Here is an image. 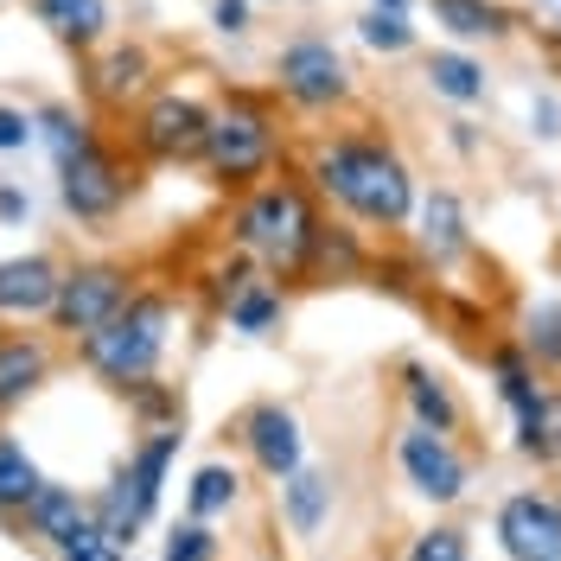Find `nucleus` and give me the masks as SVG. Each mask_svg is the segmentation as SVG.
Instances as JSON below:
<instances>
[{
	"label": "nucleus",
	"mask_w": 561,
	"mask_h": 561,
	"mask_svg": "<svg viewBox=\"0 0 561 561\" xmlns=\"http://www.w3.org/2000/svg\"><path fill=\"white\" fill-rule=\"evenodd\" d=\"M517 26L536 33L561 58V0H524V7H517Z\"/></svg>",
	"instance_id": "72a5a7b5"
},
{
	"label": "nucleus",
	"mask_w": 561,
	"mask_h": 561,
	"mask_svg": "<svg viewBox=\"0 0 561 561\" xmlns=\"http://www.w3.org/2000/svg\"><path fill=\"white\" fill-rule=\"evenodd\" d=\"M237 497H243V479H237V466H224V459H210L192 472V485H185V511L210 524V517H224V511H237Z\"/></svg>",
	"instance_id": "cd10ccee"
},
{
	"label": "nucleus",
	"mask_w": 561,
	"mask_h": 561,
	"mask_svg": "<svg viewBox=\"0 0 561 561\" xmlns=\"http://www.w3.org/2000/svg\"><path fill=\"white\" fill-rule=\"evenodd\" d=\"M409 561H466V529H454V524L421 529L415 549H409Z\"/></svg>",
	"instance_id": "473e14b6"
},
{
	"label": "nucleus",
	"mask_w": 561,
	"mask_h": 561,
	"mask_svg": "<svg viewBox=\"0 0 561 561\" xmlns=\"http://www.w3.org/2000/svg\"><path fill=\"white\" fill-rule=\"evenodd\" d=\"M409 230H415V262L421 268H454V262L472 255V224H466V205H459L454 185H427V192H415Z\"/></svg>",
	"instance_id": "9b49d317"
},
{
	"label": "nucleus",
	"mask_w": 561,
	"mask_h": 561,
	"mask_svg": "<svg viewBox=\"0 0 561 561\" xmlns=\"http://www.w3.org/2000/svg\"><path fill=\"white\" fill-rule=\"evenodd\" d=\"M58 561H128V549H115L108 536H83L77 549H65Z\"/></svg>",
	"instance_id": "4c0bfd02"
},
{
	"label": "nucleus",
	"mask_w": 561,
	"mask_h": 561,
	"mask_svg": "<svg viewBox=\"0 0 561 561\" xmlns=\"http://www.w3.org/2000/svg\"><path fill=\"white\" fill-rule=\"evenodd\" d=\"M427 13L466 51L472 45H504V38L517 33V7H504V0H427Z\"/></svg>",
	"instance_id": "412c9836"
},
{
	"label": "nucleus",
	"mask_w": 561,
	"mask_h": 561,
	"mask_svg": "<svg viewBox=\"0 0 561 561\" xmlns=\"http://www.w3.org/2000/svg\"><path fill=\"white\" fill-rule=\"evenodd\" d=\"M370 7H402V13H409V0H370Z\"/></svg>",
	"instance_id": "a19ab883"
},
{
	"label": "nucleus",
	"mask_w": 561,
	"mask_h": 561,
	"mask_svg": "<svg viewBox=\"0 0 561 561\" xmlns=\"http://www.w3.org/2000/svg\"><path fill=\"white\" fill-rule=\"evenodd\" d=\"M173 325H179V294L167 287H135L128 307L115 319H103L96 332L77 339V364L108 389H128L140 377H160L167 351H173Z\"/></svg>",
	"instance_id": "20e7f679"
},
{
	"label": "nucleus",
	"mask_w": 561,
	"mask_h": 561,
	"mask_svg": "<svg viewBox=\"0 0 561 561\" xmlns=\"http://www.w3.org/2000/svg\"><path fill=\"white\" fill-rule=\"evenodd\" d=\"M217 319H224L237 339H275L280 319H287V287L255 268V275H249L230 300H224V313H217Z\"/></svg>",
	"instance_id": "4be33fe9"
},
{
	"label": "nucleus",
	"mask_w": 561,
	"mask_h": 561,
	"mask_svg": "<svg viewBox=\"0 0 561 561\" xmlns=\"http://www.w3.org/2000/svg\"><path fill=\"white\" fill-rule=\"evenodd\" d=\"M447 140H454V147L466 153V160L479 153V128H472V122H447Z\"/></svg>",
	"instance_id": "ea45409f"
},
{
	"label": "nucleus",
	"mask_w": 561,
	"mask_h": 561,
	"mask_svg": "<svg viewBox=\"0 0 561 561\" xmlns=\"http://www.w3.org/2000/svg\"><path fill=\"white\" fill-rule=\"evenodd\" d=\"M364 268H370V243H364V230H357V224H339V217L325 210V230H319L313 275H307V287H332V280H364Z\"/></svg>",
	"instance_id": "b1692460"
},
{
	"label": "nucleus",
	"mask_w": 561,
	"mask_h": 561,
	"mask_svg": "<svg viewBox=\"0 0 561 561\" xmlns=\"http://www.w3.org/2000/svg\"><path fill=\"white\" fill-rule=\"evenodd\" d=\"M205 128H210V103L192 90H147L128 108V153L140 167H198L205 153Z\"/></svg>",
	"instance_id": "423d86ee"
},
{
	"label": "nucleus",
	"mask_w": 561,
	"mask_h": 561,
	"mask_svg": "<svg viewBox=\"0 0 561 561\" xmlns=\"http://www.w3.org/2000/svg\"><path fill=\"white\" fill-rule=\"evenodd\" d=\"M179 440H185V427H153L135 454H128V466L115 472L147 524H153V511H160V491H167V472H173V459H179Z\"/></svg>",
	"instance_id": "6ab92c4d"
},
{
	"label": "nucleus",
	"mask_w": 561,
	"mask_h": 561,
	"mask_svg": "<svg viewBox=\"0 0 561 561\" xmlns=\"http://www.w3.org/2000/svg\"><path fill=\"white\" fill-rule=\"evenodd\" d=\"M421 83H427L440 103H454V108H479L485 103V90H491L485 65H479L466 45H440V51H427V58H421Z\"/></svg>",
	"instance_id": "5701e85b"
},
{
	"label": "nucleus",
	"mask_w": 561,
	"mask_h": 561,
	"mask_svg": "<svg viewBox=\"0 0 561 561\" xmlns=\"http://www.w3.org/2000/svg\"><path fill=\"white\" fill-rule=\"evenodd\" d=\"M26 13L65 45L70 58H83L90 45H103L115 33V7L108 0H26Z\"/></svg>",
	"instance_id": "f3484780"
},
{
	"label": "nucleus",
	"mask_w": 561,
	"mask_h": 561,
	"mask_svg": "<svg viewBox=\"0 0 561 561\" xmlns=\"http://www.w3.org/2000/svg\"><path fill=\"white\" fill-rule=\"evenodd\" d=\"M198 167L217 192H249L255 179L287 167V128H280V96L275 90H224L210 103L205 153Z\"/></svg>",
	"instance_id": "7ed1b4c3"
},
{
	"label": "nucleus",
	"mask_w": 561,
	"mask_h": 561,
	"mask_svg": "<svg viewBox=\"0 0 561 561\" xmlns=\"http://www.w3.org/2000/svg\"><path fill=\"white\" fill-rule=\"evenodd\" d=\"M249 7H255V0H210V26H217L224 38H243L249 33Z\"/></svg>",
	"instance_id": "e433bc0d"
},
{
	"label": "nucleus",
	"mask_w": 561,
	"mask_h": 561,
	"mask_svg": "<svg viewBox=\"0 0 561 561\" xmlns=\"http://www.w3.org/2000/svg\"><path fill=\"white\" fill-rule=\"evenodd\" d=\"M153 77H160V58H153L147 38L108 33L103 45H90V51L77 58V90H83L90 115H128V108L153 90Z\"/></svg>",
	"instance_id": "1a4fd4ad"
},
{
	"label": "nucleus",
	"mask_w": 561,
	"mask_h": 561,
	"mask_svg": "<svg viewBox=\"0 0 561 561\" xmlns=\"http://www.w3.org/2000/svg\"><path fill=\"white\" fill-rule=\"evenodd\" d=\"M51 167H58V205H65V217L83 224V230L115 224L140 192V160L122 140H108L103 128L90 140H77L65 160H51Z\"/></svg>",
	"instance_id": "39448f33"
},
{
	"label": "nucleus",
	"mask_w": 561,
	"mask_h": 561,
	"mask_svg": "<svg viewBox=\"0 0 561 561\" xmlns=\"http://www.w3.org/2000/svg\"><path fill=\"white\" fill-rule=\"evenodd\" d=\"M26 217H33V192L13 185V179H0V230H20Z\"/></svg>",
	"instance_id": "c9c22d12"
},
{
	"label": "nucleus",
	"mask_w": 561,
	"mask_h": 561,
	"mask_svg": "<svg viewBox=\"0 0 561 561\" xmlns=\"http://www.w3.org/2000/svg\"><path fill=\"white\" fill-rule=\"evenodd\" d=\"M58 275L65 262L51 249H20V255H0V325H33L51 313L58 300Z\"/></svg>",
	"instance_id": "4468645a"
},
{
	"label": "nucleus",
	"mask_w": 561,
	"mask_h": 561,
	"mask_svg": "<svg viewBox=\"0 0 561 561\" xmlns=\"http://www.w3.org/2000/svg\"><path fill=\"white\" fill-rule=\"evenodd\" d=\"M140 287V275L128 262H115V255H90V262H70L65 275H58V300H51V339H65L77 345L83 332H96L103 319H115L128 307V294Z\"/></svg>",
	"instance_id": "6e6552de"
},
{
	"label": "nucleus",
	"mask_w": 561,
	"mask_h": 561,
	"mask_svg": "<svg viewBox=\"0 0 561 561\" xmlns=\"http://www.w3.org/2000/svg\"><path fill=\"white\" fill-rule=\"evenodd\" d=\"M38 485H45V472H38V459L26 454V440L0 427V517H20Z\"/></svg>",
	"instance_id": "a878e982"
},
{
	"label": "nucleus",
	"mask_w": 561,
	"mask_h": 561,
	"mask_svg": "<svg viewBox=\"0 0 561 561\" xmlns=\"http://www.w3.org/2000/svg\"><path fill=\"white\" fill-rule=\"evenodd\" d=\"M26 147H38L33 108H20V103H0V153H26Z\"/></svg>",
	"instance_id": "f704fd0d"
},
{
	"label": "nucleus",
	"mask_w": 561,
	"mask_h": 561,
	"mask_svg": "<svg viewBox=\"0 0 561 561\" xmlns=\"http://www.w3.org/2000/svg\"><path fill=\"white\" fill-rule=\"evenodd\" d=\"M396 466H402V479H409L427 504H459L466 485H472V466H466V454L454 447V434H434V427H421V421H409V427L396 434Z\"/></svg>",
	"instance_id": "9d476101"
},
{
	"label": "nucleus",
	"mask_w": 561,
	"mask_h": 561,
	"mask_svg": "<svg viewBox=\"0 0 561 561\" xmlns=\"http://www.w3.org/2000/svg\"><path fill=\"white\" fill-rule=\"evenodd\" d=\"M517 454L536 459V466H556L561 459V377L542 383V409H536V421L517 434Z\"/></svg>",
	"instance_id": "c756f323"
},
{
	"label": "nucleus",
	"mask_w": 561,
	"mask_h": 561,
	"mask_svg": "<svg viewBox=\"0 0 561 561\" xmlns=\"http://www.w3.org/2000/svg\"><path fill=\"white\" fill-rule=\"evenodd\" d=\"M497 549L511 561H561V497L556 491H511L497 504Z\"/></svg>",
	"instance_id": "f8f14e48"
},
{
	"label": "nucleus",
	"mask_w": 561,
	"mask_h": 561,
	"mask_svg": "<svg viewBox=\"0 0 561 561\" xmlns=\"http://www.w3.org/2000/svg\"><path fill=\"white\" fill-rule=\"evenodd\" d=\"M517 345L529 351V364H536L542 377H561V300H536V307H529Z\"/></svg>",
	"instance_id": "c85d7f7f"
},
{
	"label": "nucleus",
	"mask_w": 561,
	"mask_h": 561,
	"mask_svg": "<svg viewBox=\"0 0 561 561\" xmlns=\"http://www.w3.org/2000/svg\"><path fill=\"white\" fill-rule=\"evenodd\" d=\"M357 38H364L370 51H383V58L415 51V26H409V13H402V7H370V13L357 20Z\"/></svg>",
	"instance_id": "7c9ffc66"
},
{
	"label": "nucleus",
	"mask_w": 561,
	"mask_h": 561,
	"mask_svg": "<svg viewBox=\"0 0 561 561\" xmlns=\"http://www.w3.org/2000/svg\"><path fill=\"white\" fill-rule=\"evenodd\" d=\"M402 409H409V421H421V427H434V434H459L466 427V409H459V396H454V383L434 370V364H421V357H409L402 370Z\"/></svg>",
	"instance_id": "aec40b11"
},
{
	"label": "nucleus",
	"mask_w": 561,
	"mask_h": 561,
	"mask_svg": "<svg viewBox=\"0 0 561 561\" xmlns=\"http://www.w3.org/2000/svg\"><path fill=\"white\" fill-rule=\"evenodd\" d=\"M58 370L51 332H7L0 325V415H20Z\"/></svg>",
	"instance_id": "2eb2a0df"
},
{
	"label": "nucleus",
	"mask_w": 561,
	"mask_h": 561,
	"mask_svg": "<svg viewBox=\"0 0 561 561\" xmlns=\"http://www.w3.org/2000/svg\"><path fill=\"white\" fill-rule=\"evenodd\" d=\"M20 524L33 529L45 549H58V556H65V549H77L83 536H96V504H90L77 485H51V479H45V485L26 497Z\"/></svg>",
	"instance_id": "dca6fc26"
},
{
	"label": "nucleus",
	"mask_w": 561,
	"mask_h": 561,
	"mask_svg": "<svg viewBox=\"0 0 561 561\" xmlns=\"http://www.w3.org/2000/svg\"><path fill=\"white\" fill-rule=\"evenodd\" d=\"M122 402H128V415L140 421V434H153V427H185V396H179V383H167V377L128 383Z\"/></svg>",
	"instance_id": "bb28decb"
},
{
	"label": "nucleus",
	"mask_w": 561,
	"mask_h": 561,
	"mask_svg": "<svg viewBox=\"0 0 561 561\" xmlns=\"http://www.w3.org/2000/svg\"><path fill=\"white\" fill-rule=\"evenodd\" d=\"M160 561H217V536H210V524H179L173 536H167V549H160Z\"/></svg>",
	"instance_id": "2f4dec72"
},
{
	"label": "nucleus",
	"mask_w": 561,
	"mask_h": 561,
	"mask_svg": "<svg viewBox=\"0 0 561 561\" xmlns=\"http://www.w3.org/2000/svg\"><path fill=\"white\" fill-rule=\"evenodd\" d=\"M275 96L300 115H339L357 96V77H351L345 51L332 38L300 33L275 51Z\"/></svg>",
	"instance_id": "0eeeda50"
},
{
	"label": "nucleus",
	"mask_w": 561,
	"mask_h": 561,
	"mask_svg": "<svg viewBox=\"0 0 561 561\" xmlns=\"http://www.w3.org/2000/svg\"><path fill=\"white\" fill-rule=\"evenodd\" d=\"M319 230H325V205L300 179V167H275L268 179H255L249 192L230 198V217H224L230 249H243L249 262L280 287H307Z\"/></svg>",
	"instance_id": "f03ea898"
},
{
	"label": "nucleus",
	"mask_w": 561,
	"mask_h": 561,
	"mask_svg": "<svg viewBox=\"0 0 561 561\" xmlns=\"http://www.w3.org/2000/svg\"><path fill=\"white\" fill-rule=\"evenodd\" d=\"M485 370H491V383H497V402L511 409L517 434H524L529 421H536V409H542V370L529 364V351L517 345V339H491Z\"/></svg>",
	"instance_id": "a211bd4d"
},
{
	"label": "nucleus",
	"mask_w": 561,
	"mask_h": 561,
	"mask_svg": "<svg viewBox=\"0 0 561 561\" xmlns=\"http://www.w3.org/2000/svg\"><path fill=\"white\" fill-rule=\"evenodd\" d=\"M529 122H536V135H542V140L561 135V115H556V103H549V96H536V103H529Z\"/></svg>",
	"instance_id": "58836bf2"
},
{
	"label": "nucleus",
	"mask_w": 561,
	"mask_h": 561,
	"mask_svg": "<svg viewBox=\"0 0 561 561\" xmlns=\"http://www.w3.org/2000/svg\"><path fill=\"white\" fill-rule=\"evenodd\" d=\"M325 511H332V479L313 472V466H294L280 479V517H287V529L294 536H319Z\"/></svg>",
	"instance_id": "393cba45"
},
{
	"label": "nucleus",
	"mask_w": 561,
	"mask_h": 561,
	"mask_svg": "<svg viewBox=\"0 0 561 561\" xmlns=\"http://www.w3.org/2000/svg\"><path fill=\"white\" fill-rule=\"evenodd\" d=\"M237 440H243V454L255 459V472L262 479H287L294 466H307V440H300V415L287 409V402H255L243 409L237 421Z\"/></svg>",
	"instance_id": "ddd939ff"
},
{
	"label": "nucleus",
	"mask_w": 561,
	"mask_h": 561,
	"mask_svg": "<svg viewBox=\"0 0 561 561\" xmlns=\"http://www.w3.org/2000/svg\"><path fill=\"white\" fill-rule=\"evenodd\" d=\"M300 179L319 192V205L339 210L357 230H377L396 237L409 230V210H415V167L402 160V147L389 135H377L370 122L364 128H325L307 140V160Z\"/></svg>",
	"instance_id": "f257e3e1"
}]
</instances>
